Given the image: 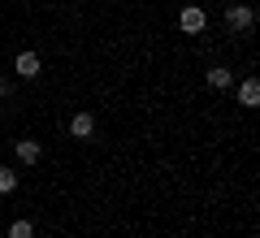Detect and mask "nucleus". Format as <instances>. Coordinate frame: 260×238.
Segmentation results:
<instances>
[{
    "mask_svg": "<svg viewBox=\"0 0 260 238\" xmlns=\"http://www.w3.org/2000/svg\"><path fill=\"white\" fill-rule=\"evenodd\" d=\"M204 26H208V13L200 9V5H186V9L178 13V30H182V35H204Z\"/></svg>",
    "mask_w": 260,
    "mask_h": 238,
    "instance_id": "nucleus-1",
    "label": "nucleus"
},
{
    "mask_svg": "<svg viewBox=\"0 0 260 238\" xmlns=\"http://www.w3.org/2000/svg\"><path fill=\"white\" fill-rule=\"evenodd\" d=\"M225 22H230V30H243V35H247V30L256 26V9H251V5H230V9H225Z\"/></svg>",
    "mask_w": 260,
    "mask_h": 238,
    "instance_id": "nucleus-2",
    "label": "nucleus"
},
{
    "mask_svg": "<svg viewBox=\"0 0 260 238\" xmlns=\"http://www.w3.org/2000/svg\"><path fill=\"white\" fill-rule=\"evenodd\" d=\"M13 70H18V78H39V74H44L39 52H18V56H13Z\"/></svg>",
    "mask_w": 260,
    "mask_h": 238,
    "instance_id": "nucleus-3",
    "label": "nucleus"
},
{
    "mask_svg": "<svg viewBox=\"0 0 260 238\" xmlns=\"http://www.w3.org/2000/svg\"><path fill=\"white\" fill-rule=\"evenodd\" d=\"M70 134L74 139H91L95 134V117L91 113H74V117H70Z\"/></svg>",
    "mask_w": 260,
    "mask_h": 238,
    "instance_id": "nucleus-4",
    "label": "nucleus"
},
{
    "mask_svg": "<svg viewBox=\"0 0 260 238\" xmlns=\"http://www.w3.org/2000/svg\"><path fill=\"white\" fill-rule=\"evenodd\" d=\"M13 152H18V160H22V165H39L44 147H39L35 139H18V147H13Z\"/></svg>",
    "mask_w": 260,
    "mask_h": 238,
    "instance_id": "nucleus-5",
    "label": "nucleus"
},
{
    "mask_svg": "<svg viewBox=\"0 0 260 238\" xmlns=\"http://www.w3.org/2000/svg\"><path fill=\"white\" fill-rule=\"evenodd\" d=\"M239 104H243V109H256V104H260V83H256V78H243V83H239Z\"/></svg>",
    "mask_w": 260,
    "mask_h": 238,
    "instance_id": "nucleus-6",
    "label": "nucleus"
},
{
    "mask_svg": "<svg viewBox=\"0 0 260 238\" xmlns=\"http://www.w3.org/2000/svg\"><path fill=\"white\" fill-rule=\"evenodd\" d=\"M208 87H213V91H230V87H234V74L225 70V65H213V70H208Z\"/></svg>",
    "mask_w": 260,
    "mask_h": 238,
    "instance_id": "nucleus-7",
    "label": "nucleus"
},
{
    "mask_svg": "<svg viewBox=\"0 0 260 238\" xmlns=\"http://www.w3.org/2000/svg\"><path fill=\"white\" fill-rule=\"evenodd\" d=\"M13 191H18V174L9 165H0V195H13Z\"/></svg>",
    "mask_w": 260,
    "mask_h": 238,
    "instance_id": "nucleus-8",
    "label": "nucleus"
},
{
    "mask_svg": "<svg viewBox=\"0 0 260 238\" xmlns=\"http://www.w3.org/2000/svg\"><path fill=\"white\" fill-rule=\"evenodd\" d=\"M9 238H35V225H30V221H13V225H9Z\"/></svg>",
    "mask_w": 260,
    "mask_h": 238,
    "instance_id": "nucleus-9",
    "label": "nucleus"
},
{
    "mask_svg": "<svg viewBox=\"0 0 260 238\" xmlns=\"http://www.w3.org/2000/svg\"><path fill=\"white\" fill-rule=\"evenodd\" d=\"M0 100H9V83L5 78H0Z\"/></svg>",
    "mask_w": 260,
    "mask_h": 238,
    "instance_id": "nucleus-10",
    "label": "nucleus"
}]
</instances>
